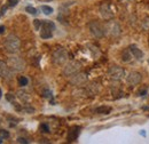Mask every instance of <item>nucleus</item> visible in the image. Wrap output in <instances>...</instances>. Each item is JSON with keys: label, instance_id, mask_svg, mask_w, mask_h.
<instances>
[{"label": "nucleus", "instance_id": "1", "mask_svg": "<svg viewBox=\"0 0 149 144\" xmlns=\"http://www.w3.org/2000/svg\"><path fill=\"white\" fill-rule=\"evenodd\" d=\"M5 48L7 52L12 53V54H15L17 53L21 48V40L16 35H8L6 40H5Z\"/></svg>", "mask_w": 149, "mask_h": 144}, {"label": "nucleus", "instance_id": "2", "mask_svg": "<svg viewBox=\"0 0 149 144\" xmlns=\"http://www.w3.org/2000/svg\"><path fill=\"white\" fill-rule=\"evenodd\" d=\"M7 63H8L9 68L15 72L24 71V69H25V62H24V60L21 58L19 56H16V55L9 56L8 60H7Z\"/></svg>", "mask_w": 149, "mask_h": 144}, {"label": "nucleus", "instance_id": "3", "mask_svg": "<svg viewBox=\"0 0 149 144\" xmlns=\"http://www.w3.org/2000/svg\"><path fill=\"white\" fill-rule=\"evenodd\" d=\"M68 52L64 48H57L52 54V62L55 65H63L68 61Z\"/></svg>", "mask_w": 149, "mask_h": 144}, {"label": "nucleus", "instance_id": "4", "mask_svg": "<svg viewBox=\"0 0 149 144\" xmlns=\"http://www.w3.org/2000/svg\"><path fill=\"white\" fill-rule=\"evenodd\" d=\"M54 30H55V24L53 22H51V21H42L41 30H40V37L42 39L52 38Z\"/></svg>", "mask_w": 149, "mask_h": 144}, {"label": "nucleus", "instance_id": "5", "mask_svg": "<svg viewBox=\"0 0 149 144\" xmlns=\"http://www.w3.org/2000/svg\"><path fill=\"white\" fill-rule=\"evenodd\" d=\"M90 31L91 33L93 35L95 38H102V37L106 35V30H104V26L99 23L97 21H93L90 23Z\"/></svg>", "mask_w": 149, "mask_h": 144}, {"label": "nucleus", "instance_id": "6", "mask_svg": "<svg viewBox=\"0 0 149 144\" xmlns=\"http://www.w3.org/2000/svg\"><path fill=\"white\" fill-rule=\"evenodd\" d=\"M80 68H81V64L77 61H70L63 69V74L67 75V77H71L76 74L77 72L80 71Z\"/></svg>", "mask_w": 149, "mask_h": 144}, {"label": "nucleus", "instance_id": "7", "mask_svg": "<svg viewBox=\"0 0 149 144\" xmlns=\"http://www.w3.org/2000/svg\"><path fill=\"white\" fill-rule=\"evenodd\" d=\"M108 74L112 80H120L125 77V70L118 65H112L108 70Z\"/></svg>", "mask_w": 149, "mask_h": 144}, {"label": "nucleus", "instance_id": "8", "mask_svg": "<svg viewBox=\"0 0 149 144\" xmlns=\"http://www.w3.org/2000/svg\"><path fill=\"white\" fill-rule=\"evenodd\" d=\"M0 77L7 81L13 78V70L9 68L7 62L0 61Z\"/></svg>", "mask_w": 149, "mask_h": 144}, {"label": "nucleus", "instance_id": "9", "mask_svg": "<svg viewBox=\"0 0 149 144\" xmlns=\"http://www.w3.org/2000/svg\"><path fill=\"white\" fill-rule=\"evenodd\" d=\"M87 74L85 72H77L76 74L71 75L70 82L74 86H83L87 82Z\"/></svg>", "mask_w": 149, "mask_h": 144}, {"label": "nucleus", "instance_id": "10", "mask_svg": "<svg viewBox=\"0 0 149 144\" xmlns=\"http://www.w3.org/2000/svg\"><path fill=\"white\" fill-rule=\"evenodd\" d=\"M104 30H106V33H109L112 37L119 36V33H120V28H119L118 23H116V22L107 23V25L104 26Z\"/></svg>", "mask_w": 149, "mask_h": 144}, {"label": "nucleus", "instance_id": "11", "mask_svg": "<svg viewBox=\"0 0 149 144\" xmlns=\"http://www.w3.org/2000/svg\"><path fill=\"white\" fill-rule=\"evenodd\" d=\"M100 13H101V16L104 19H111L113 17V13H112L109 2H103L100 6Z\"/></svg>", "mask_w": 149, "mask_h": 144}, {"label": "nucleus", "instance_id": "12", "mask_svg": "<svg viewBox=\"0 0 149 144\" xmlns=\"http://www.w3.org/2000/svg\"><path fill=\"white\" fill-rule=\"evenodd\" d=\"M141 79H142L141 73H139V72H136V71L130 72L129 75L126 77V81H127V84H129L130 86H136L138 84H140Z\"/></svg>", "mask_w": 149, "mask_h": 144}, {"label": "nucleus", "instance_id": "13", "mask_svg": "<svg viewBox=\"0 0 149 144\" xmlns=\"http://www.w3.org/2000/svg\"><path fill=\"white\" fill-rule=\"evenodd\" d=\"M79 132H80V128L78 126L71 127L69 133H68V141L69 142H74L79 136Z\"/></svg>", "mask_w": 149, "mask_h": 144}, {"label": "nucleus", "instance_id": "14", "mask_svg": "<svg viewBox=\"0 0 149 144\" xmlns=\"http://www.w3.org/2000/svg\"><path fill=\"white\" fill-rule=\"evenodd\" d=\"M129 49H130V52L132 53V55L134 56V58H136V60H141V58L143 57V53H142V51H141V49H139L136 46L131 45L130 47H129Z\"/></svg>", "mask_w": 149, "mask_h": 144}, {"label": "nucleus", "instance_id": "15", "mask_svg": "<svg viewBox=\"0 0 149 144\" xmlns=\"http://www.w3.org/2000/svg\"><path fill=\"white\" fill-rule=\"evenodd\" d=\"M87 93L88 94H91V95H96L97 93H99V90H100V87H99V85H96V84H91L90 86H87Z\"/></svg>", "mask_w": 149, "mask_h": 144}, {"label": "nucleus", "instance_id": "16", "mask_svg": "<svg viewBox=\"0 0 149 144\" xmlns=\"http://www.w3.org/2000/svg\"><path fill=\"white\" fill-rule=\"evenodd\" d=\"M110 111H111V108H109V107H104V105L99 107V108L95 109V113H97V114H108Z\"/></svg>", "mask_w": 149, "mask_h": 144}, {"label": "nucleus", "instance_id": "17", "mask_svg": "<svg viewBox=\"0 0 149 144\" xmlns=\"http://www.w3.org/2000/svg\"><path fill=\"white\" fill-rule=\"evenodd\" d=\"M132 53L130 52V49H125L123 53H122V60L124 61V62H126V63H129L131 60H132Z\"/></svg>", "mask_w": 149, "mask_h": 144}, {"label": "nucleus", "instance_id": "18", "mask_svg": "<svg viewBox=\"0 0 149 144\" xmlns=\"http://www.w3.org/2000/svg\"><path fill=\"white\" fill-rule=\"evenodd\" d=\"M41 10H42V13L46 14V15H51V14L53 13V8L49 7V6H47V5H42V6H41Z\"/></svg>", "mask_w": 149, "mask_h": 144}, {"label": "nucleus", "instance_id": "19", "mask_svg": "<svg viewBox=\"0 0 149 144\" xmlns=\"http://www.w3.org/2000/svg\"><path fill=\"white\" fill-rule=\"evenodd\" d=\"M17 95H19V97L23 101V102H28V101H29V98H30V97H29V95H28L26 93H24V91H19V93H17Z\"/></svg>", "mask_w": 149, "mask_h": 144}, {"label": "nucleus", "instance_id": "20", "mask_svg": "<svg viewBox=\"0 0 149 144\" xmlns=\"http://www.w3.org/2000/svg\"><path fill=\"white\" fill-rule=\"evenodd\" d=\"M28 82H29V80H28V78H26V77H19V86L24 87V86H26V85H28Z\"/></svg>", "mask_w": 149, "mask_h": 144}, {"label": "nucleus", "instance_id": "21", "mask_svg": "<svg viewBox=\"0 0 149 144\" xmlns=\"http://www.w3.org/2000/svg\"><path fill=\"white\" fill-rule=\"evenodd\" d=\"M25 10H26V13H29V14H31V15H36V14H37V9H36L35 7H32V6H26Z\"/></svg>", "mask_w": 149, "mask_h": 144}, {"label": "nucleus", "instance_id": "22", "mask_svg": "<svg viewBox=\"0 0 149 144\" xmlns=\"http://www.w3.org/2000/svg\"><path fill=\"white\" fill-rule=\"evenodd\" d=\"M0 137H2V138H8V137H9V133H8L7 130H5V129H0Z\"/></svg>", "mask_w": 149, "mask_h": 144}, {"label": "nucleus", "instance_id": "23", "mask_svg": "<svg viewBox=\"0 0 149 144\" xmlns=\"http://www.w3.org/2000/svg\"><path fill=\"white\" fill-rule=\"evenodd\" d=\"M42 96L46 98H49V97H52V91L49 89H44L42 90Z\"/></svg>", "mask_w": 149, "mask_h": 144}, {"label": "nucleus", "instance_id": "24", "mask_svg": "<svg viewBox=\"0 0 149 144\" xmlns=\"http://www.w3.org/2000/svg\"><path fill=\"white\" fill-rule=\"evenodd\" d=\"M33 24H35V28H36V30H39V29H40V26H41V24H42V21L35 19V21H33Z\"/></svg>", "mask_w": 149, "mask_h": 144}, {"label": "nucleus", "instance_id": "25", "mask_svg": "<svg viewBox=\"0 0 149 144\" xmlns=\"http://www.w3.org/2000/svg\"><path fill=\"white\" fill-rule=\"evenodd\" d=\"M40 129H41L42 133H49V128H48V126H47L46 124H42V125L40 126Z\"/></svg>", "mask_w": 149, "mask_h": 144}, {"label": "nucleus", "instance_id": "26", "mask_svg": "<svg viewBox=\"0 0 149 144\" xmlns=\"http://www.w3.org/2000/svg\"><path fill=\"white\" fill-rule=\"evenodd\" d=\"M7 2H8V5L10 7H15L19 3V0H7Z\"/></svg>", "mask_w": 149, "mask_h": 144}, {"label": "nucleus", "instance_id": "27", "mask_svg": "<svg viewBox=\"0 0 149 144\" xmlns=\"http://www.w3.org/2000/svg\"><path fill=\"white\" fill-rule=\"evenodd\" d=\"M17 143L28 144V143H29V141H26V140H25V138H23V137H19V138H17Z\"/></svg>", "mask_w": 149, "mask_h": 144}, {"label": "nucleus", "instance_id": "28", "mask_svg": "<svg viewBox=\"0 0 149 144\" xmlns=\"http://www.w3.org/2000/svg\"><path fill=\"white\" fill-rule=\"evenodd\" d=\"M6 98H7L9 102H13V100H14V95H12V94H7V95H6Z\"/></svg>", "mask_w": 149, "mask_h": 144}, {"label": "nucleus", "instance_id": "29", "mask_svg": "<svg viewBox=\"0 0 149 144\" xmlns=\"http://www.w3.org/2000/svg\"><path fill=\"white\" fill-rule=\"evenodd\" d=\"M3 32H5V26L1 25V26H0V35H2Z\"/></svg>", "mask_w": 149, "mask_h": 144}, {"label": "nucleus", "instance_id": "30", "mask_svg": "<svg viewBox=\"0 0 149 144\" xmlns=\"http://www.w3.org/2000/svg\"><path fill=\"white\" fill-rule=\"evenodd\" d=\"M1 95H2V90L0 89V98H1Z\"/></svg>", "mask_w": 149, "mask_h": 144}, {"label": "nucleus", "instance_id": "31", "mask_svg": "<svg viewBox=\"0 0 149 144\" xmlns=\"http://www.w3.org/2000/svg\"><path fill=\"white\" fill-rule=\"evenodd\" d=\"M2 143V137H0V144Z\"/></svg>", "mask_w": 149, "mask_h": 144}, {"label": "nucleus", "instance_id": "32", "mask_svg": "<svg viewBox=\"0 0 149 144\" xmlns=\"http://www.w3.org/2000/svg\"><path fill=\"white\" fill-rule=\"evenodd\" d=\"M45 1H51V0H45Z\"/></svg>", "mask_w": 149, "mask_h": 144}, {"label": "nucleus", "instance_id": "33", "mask_svg": "<svg viewBox=\"0 0 149 144\" xmlns=\"http://www.w3.org/2000/svg\"><path fill=\"white\" fill-rule=\"evenodd\" d=\"M0 16H1V13H0Z\"/></svg>", "mask_w": 149, "mask_h": 144}, {"label": "nucleus", "instance_id": "34", "mask_svg": "<svg viewBox=\"0 0 149 144\" xmlns=\"http://www.w3.org/2000/svg\"><path fill=\"white\" fill-rule=\"evenodd\" d=\"M148 62H149V60H148Z\"/></svg>", "mask_w": 149, "mask_h": 144}]
</instances>
